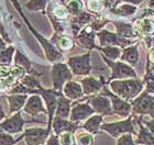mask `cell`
I'll return each instance as SVG.
<instances>
[{
  "label": "cell",
  "mask_w": 154,
  "mask_h": 145,
  "mask_svg": "<svg viewBox=\"0 0 154 145\" xmlns=\"http://www.w3.org/2000/svg\"><path fill=\"white\" fill-rule=\"evenodd\" d=\"M111 88L119 96L123 98H129L131 96H135L140 91L141 84L135 80L115 81V83H111Z\"/></svg>",
  "instance_id": "1"
},
{
  "label": "cell",
  "mask_w": 154,
  "mask_h": 145,
  "mask_svg": "<svg viewBox=\"0 0 154 145\" xmlns=\"http://www.w3.org/2000/svg\"><path fill=\"white\" fill-rule=\"evenodd\" d=\"M101 130L107 131L112 137H119L122 134L125 133H131V134H135L134 130L132 128L131 124V119H128L127 121H122V122H117V123H109V124H103L100 126Z\"/></svg>",
  "instance_id": "2"
},
{
  "label": "cell",
  "mask_w": 154,
  "mask_h": 145,
  "mask_svg": "<svg viewBox=\"0 0 154 145\" xmlns=\"http://www.w3.org/2000/svg\"><path fill=\"white\" fill-rule=\"evenodd\" d=\"M50 131L44 129H26L23 133L26 143L28 145H42L46 141Z\"/></svg>",
  "instance_id": "3"
},
{
  "label": "cell",
  "mask_w": 154,
  "mask_h": 145,
  "mask_svg": "<svg viewBox=\"0 0 154 145\" xmlns=\"http://www.w3.org/2000/svg\"><path fill=\"white\" fill-rule=\"evenodd\" d=\"M23 124H24V120L20 113H16L13 116L7 119L2 123H0V130L1 131H6L7 133L10 134H14V133H20L22 131Z\"/></svg>",
  "instance_id": "4"
},
{
  "label": "cell",
  "mask_w": 154,
  "mask_h": 145,
  "mask_svg": "<svg viewBox=\"0 0 154 145\" xmlns=\"http://www.w3.org/2000/svg\"><path fill=\"white\" fill-rule=\"evenodd\" d=\"M68 64L72 71L76 75H86L89 73V54H86L79 57H73L69 59Z\"/></svg>",
  "instance_id": "5"
},
{
  "label": "cell",
  "mask_w": 154,
  "mask_h": 145,
  "mask_svg": "<svg viewBox=\"0 0 154 145\" xmlns=\"http://www.w3.org/2000/svg\"><path fill=\"white\" fill-rule=\"evenodd\" d=\"M72 74L67 69L66 65L56 64L53 67V80H54V88L58 90L63 86L67 79H71Z\"/></svg>",
  "instance_id": "6"
},
{
  "label": "cell",
  "mask_w": 154,
  "mask_h": 145,
  "mask_svg": "<svg viewBox=\"0 0 154 145\" xmlns=\"http://www.w3.org/2000/svg\"><path fill=\"white\" fill-rule=\"evenodd\" d=\"M94 113V109H91L88 104H77L73 108L71 114L72 121H80L83 119H86L87 116H91Z\"/></svg>",
  "instance_id": "7"
},
{
  "label": "cell",
  "mask_w": 154,
  "mask_h": 145,
  "mask_svg": "<svg viewBox=\"0 0 154 145\" xmlns=\"http://www.w3.org/2000/svg\"><path fill=\"white\" fill-rule=\"evenodd\" d=\"M53 128H54V131L56 134H60L61 135L62 133H66V132H71L74 133V131L76 130L77 125L76 124H73L71 122H67L65 121L64 119H61L60 116H56L54 120V124H53Z\"/></svg>",
  "instance_id": "8"
},
{
  "label": "cell",
  "mask_w": 154,
  "mask_h": 145,
  "mask_svg": "<svg viewBox=\"0 0 154 145\" xmlns=\"http://www.w3.org/2000/svg\"><path fill=\"white\" fill-rule=\"evenodd\" d=\"M24 111L26 113L31 114V116H34V114H36L38 112H45V109L42 106V101L40 99V97H30V99L28 100L26 104L24 106Z\"/></svg>",
  "instance_id": "9"
},
{
  "label": "cell",
  "mask_w": 154,
  "mask_h": 145,
  "mask_svg": "<svg viewBox=\"0 0 154 145\" xmlns=\"http://www.w3.org/2000/svg\"><path fill=\"white\" fill-rule=\"evenodd\" d=\"M64 92L69 99H78L83 96V89L79 86V84H77L75 81H68L65 85Z\"/></svg>",
  "instance_id": "10"
},
{
  "label": "cell",
  "mask_w": 154,
  "mask_h": 145,
  "mask_svg": "<svg viewBox=\"0 0 154 145\" xmlns=\"http://www.w3.org/2000/svg\"><path fill=\"white\" fill-rule=\"evenodd\" d=\"M91 104L95 108L97 112L103 113V114H108V113H111V110H110V102L107 98H103V97H96L91 100Z\"/></svg>",
  "instance_id": "11"
},
{
  "label": "cell",
  "mask_w": 154,
  "mask_h": 145,
  "mask_svg": "<svg viewBox=\"0 0 154 145\" xmlns=\"http://www.w3.org/2000/svg\"><path fill=\"white\" fill-rule=\"evenodd\" d=\"M101 121H103V116H94L90 119L87 120L85 124L83 125V128L91 134H97L99 131Z\"/></svg>",
  "instance_id": "12"
},
{
  "label": "cell",
  "mask_w": 154,
  "mask_h": 145,
  "mask_svg": "<svg viewBox=\"0 0 154 145\" xmlns=\"http://www.w3.org/2000/svg\"><path fill=\"white\" fill-rule=\"evenodd\" d=\"M8 103L10 106V112H16L19 111L24 102L26 101V96L24 95H14V96L8 97Z\"/></svg>",
  "instance_id": "13"
},
{
  "label": "cell",
  "mask_w": 154,
  "mask_h": 145,
  "mask_svg": "<svg viewBox=\"0 0 154 145\" xmlns=\"http://www.w3.org/2000/svg\"><path fill=\"white\" fill-rule=\"evenodd\" d=\"M113 67V77H127V76H135L131 68L128 67L127 65L122 64V63H116L112 64Z\"/></svg>",
  "instance_id": "14"
},
{
  "label": "cell",
  "mask_w": 154,
  "mask_h": 145,
  "mask_svg": "<svg viewBox=\"0 0 154 145\" xmlns=\"http://www.w3.org/2000/svg\"><path fill=\"white\" fill-rule=\"evenodd\" d=\"M111 96V95H110ZM113 101V110L117 114L120 116H127L130 112V106L127 102H123L120 99H117V97L111 96Z\"/></svg>",
  "instance_id": "15"
},
{
  "label": "cell",
  "mask_w": 154,
  "mask_h": 145,
  "mask_svg": "<svg viewBox=\"0 0 154 145\" xmlns=\"http://www.w3.org/2000/svg\"><path fill=\"white\" fill-rule=\"evenodd\" d=\"M82 84H83L84 92L87 95L96 92L101 87V84L97 79H95V78H86V79H84L82 81Z\"/></svg>",
  "instance_id": "16"
},
{
  "label": "cell",
  "mask_w": 154,
  "mask_h": 145,
  "mask_svg": "<svg viewBox=\"0 0 154 145\" xmlns=\"http://www.w3.org/2000/svg\"><path fill=\"white\" fill-rule=\"evenodd\" d=\"M135 143L144 145H154V135L141 125V131H140L139 137L135 141Z\"/></svg>",
  "instance_id": "17"
},
{
  "label": "cell",
  "mask_w": 154,
  "mask_h": 145,
  "mask_svg": "<svg viewBox=\"0 0 154 145\" xmlns=\"http://www.w3.org/2000/svg\"><path fill=\"white\" fill-rule=\"evenodd\" d=\"M68 114H69V101L66 100L65 98H60L57 111H56V116L67 118Z\"/></svg>",
  "instance_id": "18"
},
{
  "label": "cell",
  "mask_w": 154,
  "mask_h": 145,
  "mask_svg": "<svg viewBox=\"0 0 154 145\" xmlns=\"http://www.w3.org/2000/svg\"><path fill=\"white\" fill-rule=\"evenodd\" d=\"M76 145H94L95 140L91 133H80L76 135Z\"/></svg>",
  "instance_id": "19"
},
{
  "label": "cell",
  "mask_w": 154,
  "mask_h": 145,
  "mask_svg": "<svg viewBox=\"0 0 154 145\" xmlns=\"http://www.w3.org/2000/svg\"><path fill=\"white\" fill-rule=\"evenodd\" d=\"M123 59H125L127 62L131 63V64H135L138 62V53H137V48L131 47L128 48L125 51V54H123Z\"/></svg>",
  "instance_id": "20"
},
{
  "label": "cell",
  "mask_w": 154,
  "mask_h": 145,
  "mask_svg": "<svg viewBox=\"0 0 154 145\" xmlns=\"http://www.w3.org/2000/svg\"><path fill=\"white\" fill-rule=\"evenodd\" d=\"M60 142H61V145H76L75 136L71 132L62 133L60 136Z\"/></svg>",
  "instance_id": "21"
},
{
  "label": "cell",
  "mask_w": 154,
  "mask_h": 145,
  "mask_svg": "<svg viewBox=\"0 0 154 145\" xmlns=\"http://www.w3.org/2000/svg\"><path fill=\"white\" fill-rule=\"evenodd\" d=\"M117 145H135V142L132 139L131 133H125L122 135L119 136L118 141H117Z\"/></svg>",
  "instance_id": "22"
},
{
  "label": "cell",
  "mask_w": 154,
  "mask_h": 145,
  "mask_svg": "<svg viewBox=\"0 0 154 145\" xmlns=\"http://www.w3.org/2000/svg\"><path fill=\"white\" fill-rule=\"evenodd\" d=\"M19 140H14L10 134H6L2 131H0V145H13Z\"/></svg>",
  "instance_id": "23"
},
{
  "label": "cell",
  "mask_w": 154,
  "mask_h": 145,
  "mask_svg": "<svg viewBox=\"0 0 154 145\" xmlns=\"http://www.w3.org/2000/svg\"><path fill=\"white\" fill-rule=\"evenodd\" d=\"M12 52H13V47H10L7 51H5L3 53L0 54V65H5L10 63L11 56H12Z\"/></svg>",
  "instance_id": "24"
},
{
  "label": "cell",
  "mask_w": 154,
  "mask_h": 145,
  "mask_svg": "<svg viewBox=\"0 0 154 145\" xmlns=\"http://www.w3.org/2000/svg\"><path fill=\"white\" fill-rule=\"evenodd\" d=\"M16 62H17V65H21V66H24L26 68H28L29 69L30 68V62L26 59L23 55H21L20 53H18V54L16 55Z\"/></svg>",
  "instance_id": "25"
},
{
  "label": "cell",
  "mask_w": 154,
  "mask_h": 145,
  "mask_svg": "<svg viewBox=\"0 0 154 145\" xmlns=\"http://www.w3.org/2000/svg\"><path fill=\"white\" fill-rule=\"evenodd\" d=\"M58 44L63 50H69L72 47V40L69 38H67V36H63V38L60 39Z\"/></svg>",
  "instance_id": "26"
},
{
  "label": "cell",
  "mask_w": 154,
  "mask_h": 145,
  "mask_svg": "<svg viewBox=\"0 0 154 145\" xmlns=\"http://www.w3.org/2000/svg\"><path fill=\"white\" fill-rule=\"evenodd\" d=\"M103 52L107 54V56L112 59L118 58L119 56V48H115V47H107L103 50Z\"/></svg>",
  "instance_id": "27"
},
{
  "label": "cell",
  "mask_w": 154,
  "mask_h": 145,
  "mask_svg": "<svg viewBox=\"0 0 154 145\" xmlns=\"http://www.w3.org/2000/svg\"><path fill=\"white\" fill-rule=\"evenodd\" d=\"M46 145H61V142H60V137L57 136V134L50 136V139L46 141Z\"/></svg>",
  "instance_id": "28"
},
{
  "label": "cell",
  "mask_w": 154,
  "mask_h": 145,
  "mask_svg": "<svg viewBox=\"0 0 154 145\" xmlns=\"http://www.w3.org/2000/svg\"><path fill=\"white\" fill-rule=\"evenodd\" d=\"M55 14L58 18H65V17L67 16V13H66L64 8H57V9L55 10Z\"/></svg>",
  "instance_id": "29"
},
{
  "label": "cell",
  "mask_w": 154,
  "mask_h": 145,
  "mask_svg": "<svg viewBox=\"0 0 154 145\" xmlns=\"http://www.w3.org/2000/svg\"><path fill=\"white\" fill-rule=\"evenodd\" d=\"M89 8L93 10H97L100 8V2L98 0H90L89 2Z\"/></svg>",
  "instance_id": "30"
},
{
  "label": "cell",
  "mask_w": 154,
  "mask_h": 145,
  "mask_svg": "<svg viewBox=\"0 0 154 145\" xmlns=\"http://www.w3.org/2000/svg\"><path fill=\"white\" fill-rule=\"evenodd\" d=\"M148 128L150 130H151V133L154 135V121H152V122H149L148 123Z\"/></svg>",
  "instance_id": "31"
},
{
  "label": "cell",
  "mask_w": 154,
  "mask_h": 145,
  "mask_svg": "<svg viewBox=\"0 0 154 145\" xmlns=\"http://www.w3.org/2000/svg\"><path fill=\"white\" fill-rule=\"evenodd\" d=\"M5 118V112H3V109L0 106V120H2Z\"/></svg>",
  "instance_id": "32"
},
{
  "label": "cell",
  "mask_w": 154,
  "mask_h": 145,
  "mask_svg": "<svg viewBox=\"0 0 154 145\" xmlns=\"http://www.w3.org/2000/svg\"><path fill=\"white\" fill-rule=\"evenodd\" d=\"M3 47H5V43H3V41L1 40V38H0V51H1Z\"/></svg>",
  "instance_id": "33"
}]
</instances>
